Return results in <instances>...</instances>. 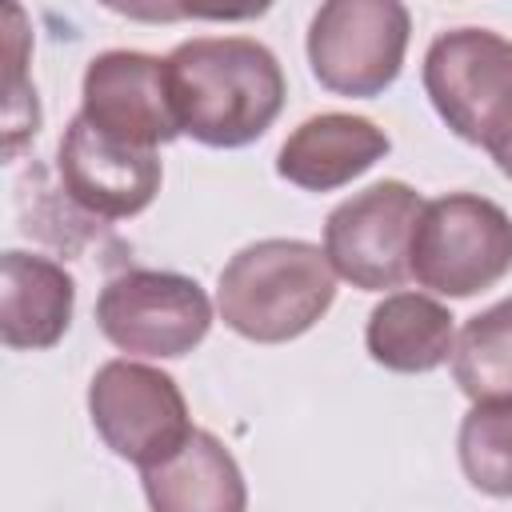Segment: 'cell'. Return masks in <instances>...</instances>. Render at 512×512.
Listing matches in <instances>:
<instances>
[{
	"label": "cell",
	"instance_id": "obj_14",
	"mask_svg": "<svg viewBox=\"0 0 512 512\" xmlns=\"http://www.w3.org/2000/svg\"><path fill=\"white\" fill-rule=\"evenodd\" d=\"M368 356L388 372H432L452 356V312L420 292H392L368 312Z\"/></svg>",
	"mask_w": 512,
	"mask_h": 512
},
{
	"label": "cell",
	"instance_id": "obj_15",
	"mask_svg": "<svg viewBox=\"0 0 512 512\" xmlns=\"http://www.w3.org/2000/svg\"><path fill=\"white\" fill-rule=\"evenodd\" d=\"M452 376L468 400L512 396V296L460 328L452 344Z\"/></svg>",
	"mask_w": 512,
	"mask_h": 512
},
{
	"label": "cell",
	"instance_id": "obj_17",
	"mask_svg": "<svg viewBox=\"0 0 512 512\" xmlns=\"http://www.w3.org/2000/svg\"><path fill=\"white\" fill-rule=\"evenodd\" d=\"M4 20H8V44H4V60H8V84H4V156L12 160L36 132H40V104H36V88L24 80V64H28V20L20 12L16 0H4Z\"/></svg>",
	"mask_w": 512,
	"mask_h": 512
},
{
	"label": "cell",
	"instance_id": "obj_13",
	"mask_svg": "<svg viewBox=\"0 0 512 512\" xmlns=\"http://www.w3.org/2000/svg\"><path fill=\"white\" fill-rule=\"evenodd\" d=\"M140 472L144 496L156 512H244L248 504L236 456L200 428H192V436L172 456Z\"/></svg>",
	"mask_w": 512,
	"mask_h": 512
},
{
	"label": "cell",
	"instance_id": "obj_8",
	"mask_svg": "<svg viewBox=\"0 0 512 512\" xmlns=\"http://www.w3.org/2000/svg\"><path fill=\"white\" fill-rule=\"evenodd\" d=\"M424 92L460 140L484 148L512 112V40L492 28L440 32L424 52Z\"/></svg>",
	"mask_w": 512,
	"mask_h": 512
},
{
	"label": "cell",
	"instance_id": "obj_18",
	"mask_svg": "<svg viewBox=\"0 0 512 512\" xmlns=\"http://www.w3.org/2000/svg\"><path fill=\"white\" fill-rule=\"evenodd\" d=\"M276 0H180L184 20H224V24H240V20H256L272 8Z\"/></svg>",
	"mask_w": 512,
	"mask_h": 512
},
{
	"label": "cell",
	"instance_id": "obj_1",
	"mask_svg": "<svg viewBox=\"0 0 512 512\" xmlns=\"http://www.w3.org/2000/svg\"><path fill=\"white\" fill-rule=\"evenodd\" d=\"M164 76L180 132L208 148L260 140L288 96L276 52L248 36L184 40L164 56Z\"/></svg>",
	"mask_w": 512,
	"mask_h": 512
},
{
	"label": "cell",
	"instance_id": "obj_20",
	"mask_svg": "<svg viewBox=\"0 0 512 512\" xmlns=\"http://www.w3.org/2000/svg\"><path fill=\"white\" fill-rule=\"evenodd\" d=\"M484 152H488V156L496 160V168L512 180V112H508V116L496 124V132L484 140Z\"/></svg>",
	"mask_w": 512,
	"mask_h": 512
},
{
	"label": "cell",
	"instance_id": "obj_10",
	"mask_svg": "<svg viewBox=\"0 0 512 512\" xmlns=\"http://www.w3.org/2000/svg\"><path fill=\"white\" fill-rule=\"evenodd\" d=\"M84 116L104 128L108 136H120L140 148H160L180 136L164 60L148 52L112 48L88 60L84 84H80Z\"/></svg>",
	"mask_w": 512,
	"mask_h": 512
},
{
	"label": "cell",
	"instance_id": "obj_6",
	"mask_svg": "<svg viewBox=\"0 0 512 512\" xmlns=\"http://www.w3.org/2000/svg\"><path fill=\"white\" fill-rule=\"evenodd\" d=\"M424 200L404 180H380L340 200L324 220V252L352 288L384 292L412 276V236Z\"/></svg>",
	"mask_w": 512,
	"mask_h": 512
},
{
	"label": "cell",
	"instance_id": "obj_4",
	"mask_svg": "<svg viewBox=\"0 0 512 512\" xmlns=\"http://www.w3.org/2000/svg\"><path fill=\"white\" fill-rule=\"evenodd\" d=\"M408 36L404 0H324L308 24L312 76L336 96L372 100L396 84Z\"/></svg>",
	"mask_w": 512,
	"mask_h": 512
},
{
	"label": "cell",
	"instance_id": "obj_16",
	"mask_svg": "<svg viewBox=\"0 0 512 512\" xmlns=\"http://www.w3.org/2000/svg\"><path fill=\"white\" fill-rule=\"evenodd\" d=\"M456 448L472 488L512 496V396L476 400L460 424Z\"/></svg>",
	"mask_w": 512,
	"mask_h": 512
},
{
	"label": "cell",
	"instance_id": "obj_7",
	"mask_svg": "<svg viewBox=\"0 0 512 512\" xmlns=\"http://www.w3.org/2000/svg\"><path fill=\"white\" fill-rule=\"evenodd\" d=\"M88 416L100 440L136 468L172 456L192 436L180 384L136 360H108L96 368L88 384Z\"/></svg>",
	"mask_w": 512,
	"mask_h": 512
},
{
	"label": "cell",
	"instance_id": "obj_3",
	"mask_svg": "<svg viewBox=\"0 0 512 512\" xmlns=\"http://www.w3.org/2000/svg\"><path fill=\"white\" fill-rule=\"evenodd\" d=\"M512 272V216L476 192H448L420 208L412 276L440 296H476Z\"/></svg>",
	"mask_w": 512,
	"mask_h": 512
},
{
	"label": "cell",
	"instance_id": "obj_9",
	"mask_svg": "<svg viewBox=\"0 0 512 512\" xmlns=\"http://www.w3.org/2000/svg\"><path fill=\"white\" fill-rule=\"evenodd\" d=\"M56 172L68 200L104 220H128L144 212L156 200L164 176L156 148H140L120 136H108L84 112L72 116L60 136Z\"/></svg>",
	"mask_w": 512,
	"mask_h": 512
},
{
	"label": "cell",
	"instance_id": "obj_19",
	"mask_svg": "<svg viewBox=\"0 0 512 512\" xmlns=\"http://www.w3.org/2000/svg\"><path fill=\"white\" fill-rule=\"evenodd\" d=\"M100 4L116 16L136 20V24H176V20H184L180 0H100Z\"/></svg>",
	"mask_w": 512,
	"mask_h": 512
},
{
	"label": "cell",
	"instance_id": "obj_11",
	"mask_svg": "<svg viewBox=\"0 0 512 512\" xmlns=\"http://www.w3.org/2000/svg\"><path fill=\"white\" fill-rule=\"evenodd\" d=\"M388 148V132L376 128L368 116L320 112L292 128V136L280 144L276 172L304 192H332L364 176L376 160L388 156Z\"/></svg>",
	"mask_w": 512,
	"mask_h": 512
},
{
	"label": "cell",
	"instance_id": "obj_12",
	"mask_svg": "<svg viewBox=\"0 0 512 512\" xmlns=\"http://www.w3.org/2000/svg\"><path fill=\"white\" fill-rule=\"evenodd\" d=\"M76 308V280L64 264L8 248L0 256V340L16 352L52 348Z\"/></svg>",
	"mask_w": 512,
	"mask_h": 512
},
{
	"label": "cell",
	"instance_id": "obj_5",
	"mask_svg": "<svg viewBox=\"0 0 512 512\" xmlns=\"http://www.w3.org/2000/svg\"><path fill=\"white\" fill-rule=\"evenodd\" d=\"M96 324L128 356H188L212 328V300L192 276L160 268H128L100 288Z\"/></svg>",
	"mask_w": 512,
	"mask_h": 512
},
{
	"label": "cell",
	"instance_id": "obj_2",
	"mask_svg": "<svg viewBox=\"0 0 512 512\" xmlns=\"http://www.w3.org/2000/svg\"><path fill=\"white\" fill-rule=\"evenodd\" d=\"M336 300V268L308 240H256L240 248L216 284L220 320L256 344L304 336Z\"/></svg>",
	"mask_w": 512,
	"mask_h": 512
}]
</instances>
